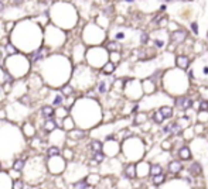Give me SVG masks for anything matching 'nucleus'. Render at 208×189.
<instances>
[{
    "label": "nucleus",
    "instance_id": "obj_1",
    "mask_svg": "<svg viewBox=\"0 0 208 189\" xmlns=\"http://www.w3.org/2000/svg\"><path fill=\"white\" fill-rule=\"evenodd\" d=\"M187 37V32L184 30H177V31L171 32V37H170V41H171V45L173 44H180L183 43Z\"/></svg>",
    "mask_w": 208,
    "mask_h": 189
},
{
    "label": "nucleus",
    "instance_id": "obj_2",
    "mask_svg": "<svg viewBox=\"0 0 208 189\" xmlns=\"http://www.w3.org/2000/svg\"><path fill=\"white\" fill-rule=\"evenodd\" d=\"M176 106L181 110H187V109L191 107V100L188 99L187 96H181L176 99Z\"/></svg>",
    "mask_w": 208,
    "mask_h": 189
},
{
    "label": "nucleus",
    "instance_id": "obj_3",
    "mask_svg": "<svg viewBox=\"0 0 208 189\" xmlns=\"http://www.w3.org/2000/svg\"><path fill=\"white\" fill-rule=\"evenodd\" d=\"M176 64L180 69H187L188 65H190V60H188L187 57H184V55H180V57H177Z\"/></svg>",
    "mask_w": 208,
    "mask_h": 189
},
{
    "label": "nucleus",
    "instance_id": "obj_4",
    "mask_svg": "<svg viewBox=\"0 0 208 189\" xmlns=\"http://www.w3.org/2000/svg\"><path fill=\"white\" fill-rule=\"evenodd\" d=\"M164 133H171L173 135H180L181 134V129L178 124H169L164 127Z\"/></svg>",
    "mask_w": 208,
    "mask_h": 189
},
{
    "label": "nucleus",
    "instance_id": "obj_5",
    "mask_svg": "<svg viewBox=\"0 0 208 189\" xmlns=\"http://www.w3.org/2000/svg\"><path fill=\"white\" fill-rule=\"evenodd\" d=\"M183 169V164L180 161H173L169 164V171L171 174H178Z\"/></svg>",
    "mask_w": 208,
    "mask_h": 189
},
{
    "label": "nucleus",
    "instance_id": "obj_6",
    "mask_svg": "<svg viewBox=\"0 0 208 189\" xmlns=\"http://www.w3.org/2000/svg\"><path fill=\"white\" fill-rule=\"evenodd\" d=\"M125 175L129 179H133L136 176V165L134 164H129L128 167H126V169H125Z\"/></svg>",
    "mask_w": 208,
    "mask_h": 189
},
{
    "label": "nucleus",
    "instance_id": "obj_7",
    "mask_svg": "<svg viewBox=\"0 0 208 189\" xmlns=\"http://www.w3.org/2000/svg\"><path fill=\"white\" fill-rule=\"evenodd\" d=\"M188 171H190V174H191L192 176H198V175H201V171H203V169H201V165H200L198 162H192Z\"/></svg>",
    "mask_w": 208,
    "mask_h": 189
},
{
    "label": "nucleus",
    "instance_id": "obj_8",
    "mask_svg": "<svg viewBox=\"0 0 208 189\" xmlns=\"http://www.w3.org/2000/svg\"><path fill=\"white\" fill-rule=\"evenodd\" d=\"M178 155H180V158L181 160H190L191 158V152H190V148L188 147H183V148H180V151H178Z\"/></svg>",
    "mask_w": 208,
    "mask_h": 189
},
{
    "label": "nucleus",
    "instance_id": "obj_9",
    "mask_svg": "<svg viewBox=\"0 0 208 189\" xmlns=\"http://www.w3.org/2000/svg\"><path fill=\"white\" fill-rule=\"evenodd\" d=\"M41 113H43V116L44 117H47V119H51L54 114V109L51 107V106H44L43 109H41Z\"/></svg>",
    "mask_w": 208,
    "mask_h": 189
},
{
    "label": "nucleus",
    "instance_id": "obj_10",
    "mask_svg": "<svg viewBox=\"0 0 208 189\" xmlns=\"http://www.w3.org/2000/svg\"><path fill=\"white\" fill-rule=\"evenodd\" d=\"M55 127H57V124H55V121H54L53 119H48L47 121L44 123V130H45L47 133H50V131L55 130Z\"/></svg>",
    "mask_w": 208,
    "mask_h": 189
},
{
    "label": "nucleus",
    "instance_id": "obj_11",
    "mask_svg": "<svg viewBox=\"0 0 208 189\" xmlns=\"http://www.w3.org/2000/svg\"><path fill=\"white\" fill-rule=\"evenodd\" d=\"M43 52H44V48H38L36 52H33L31 55V62H37L43 58Z\"/></svg>",
    "mask_w": 208,
    "mask_h": 189
},
{
    "label": "nucleus",
    "instance_id": "obj_12",
    "mask_svg": "<svg viewBox=\"0 0 208 189\" xmlns=\"http://www.w3.org/2000/svg\"><path fill=\"white\" fill-rule=\"evenodd\" d=\"M113 71H115V64H113V62H108V64H105V66L102 68V72L106 74V75H111Z\"/></svg>",
    "mask_w": 208,
    "mask_h": 189
},
{
    "label": "nucleus",
    "instance_id": "obj_13",
    "mask_svg": "<svg viewBox=\"0 0 208 189\" xmlns=\"http://www.w3.org/2000/svg\"><path fill=\"white\" fill-rule=\"evenodd\" d=\"M160 112H161V114L164 116L166 119H170L171 116H173V109L169 107V106H163V107L160 109Z\"/></svg>",
    "mask_w": 208,
    "mask_h": 189
},
{
    "label": "nucleus",
    "instance_id": "obj_14",
    "mask_svg": "<svg viewBox=\"0 0 208 189\" xmlns=\"http://www.w3.org/2000/svg\"><path fill=\"white\" fill-rule=\"evenodd\" d=\"M164 116L161 114V112L159 110V112H156V113H153V120H155L156 123H159V124H161L163 121H164Z\"/></svg>",
    "mask_w": 208,
    "mask_h": 189
},
{
    "label": "nucleus",
    "instance_id": "obj_15",
    "mask_svg": "<svg viewBox=\"0 0 208 189\" xmlns=\"http://www.w3.org/2000/svg\"><path fill=\"white\" fill-rule=\"evenodd\" d=\"M164 179H166V176L163 175V172H161V174H157V175L153 176V182H155V185H161L164 182Z\"/></svg>",
    "mask_w": 208,
    "mask_h": 189
},
{
    "label": "nucleus",
    "instance_id": "obj_16",
    "mask_svg": "<svg viewBox=\"0 0 208 189\" xmlns=\"http://www.w3.org/2000/svg\"><path fill=\"white\" fill-rule=\"evenodd\" d=\"M161 167L159 165V164H155V165H152L150 167V174H152V176H155V175H157V174H161Z\"/></svg>",
    "mask_w": 208,
    "mask_h": 189
},
{
    "label": "nucleus",
    "instance_id": "obj_17",
    "mask_svg": "<svg viewBox=\"0 0 208 189\" xmlns=\"http://www.w3.org/2000/svg\"><path fill=\"white\" fill-rule=\"evenodd\" d=\"M91 148H92V151H95V152L102 151V143H101V141L94 140V141L91 143Z\"/></svg>",
    "mask_w": 208,
    "mask_h": 189
},
{
    "label": "nucleus",
    "instance_id": "obj_18",
    "mask_svg": "<svg viewBox=\"0 0 208 189\" xmlns=\"http://www.w3.org/2000/svg\"><path fill=\"white\" fill-rule=\"evenodd\" d=\"M119 44L116 43V41H112V43H108V45H106V48H108V51H111V52H115V51H119Z\"/></svg>",
    "mask_w": 208,
    "mask_h": 189
},
{
    "label": "nucleus",
    "instance_id": "obj_19",
    "mask_svg": "<svg viewBox=\"0 0 208 189\" xmlns=\"http://www.w3.org/2000/svg\"><path fill=\"white\" fill-rule=\"evenodd\" d=\"M24 168V160H16L14 165H13V169L14 171H22Z\"/></svg>",
    "mask_w": 208,
    "mask_h": 189
},
{
    "label": "nucleus",
    "instance_id": "obj_20",
    "mask_svg": "<svg viewBox=\"0 0 208 189\" xmlns=\"http://www.w3.org/2000/svg\"><path fill=\"white\" fill-rule=\"evenodd\" d=\"M58 154H59V150L57 147H50V148H48V155H50V157L58 155Z\"/></svg>",
    "mask_w": 208,
    "mask_h": 189
},
{
    "label": "nucleus",
    "instance_id": "obj_21",
    "mask_svg": "<svg viewBox=\"0 0 208 189\" xmlns=\"http://www.w3.org/2000/svg\"><path fill=\"white\" fill-rule=\"evenodd\" d=\"M94 160H95L96 162H102L103 160H105V155L102 154V151H98V152H95V155H94Z\"/></svg>",
    "mask_w": 208,
    "mask_h": 189
},
{
    "label": "nucleus",
    "instance_id": "obj_22",
    "mask_svg": "<svg viewBox=\"0 0 208 189\" xmlns=\"http://www.w3.org/2000/svg\"><path fill=\"white\" fill-rule=\"evenodd\" d=\"M74 188H77V189H85V188H89V185L86 184L85 181H81V182H77V184L74 185Z\"/></svg>",
    "mask_w": 208,
    "mask_h": 189
},
{
    "label": "nucleus",
    "instance_id": "obj_23",
    "mask_svg": "<svg viewBox=\"0 0 208 189\" xmlns=\"http://www.w3.org/2000/svg\"><path fill=\"white\" fill-rule=\"evenodd\" d=\"M62 95H65V96H69V95H72V88L69 86V85L64 86V88H62Z\"/></svg>",
    "mask_w": 208,
    "mask_h": 189
},
{
    "label": "nucleus",
    "instance_id": "obj_24",
    "mask_svg": "<svg viewBox=\"0 0 208 189\" xmlns=\"http://www.w3.org/2000/svg\"><path fill=\"white\" fill-rule=\"evenodd\" d=\"M7 52H9V54H16L17 52V49L14 48V47H13V45H11V44H9V45H7Z\"/></svg>",
    "mask_w": 208,
    "mask_h": 189
},
{
    "label": "nucleus",
    "instance_id": "obj_25",
    "mask_svg": "<svg viewBox=\"0 0 208 189\" xmlns=\"http://www.w3.org/2000/svg\"><path fill=\"white\" fill-rule=\"evenodd\" d=\"M200 109L203 110V112H205V110H208V102H201V104H200Z\"/></svg>",
    "mask_w": 208,
    "mask_h": 189
},
{
    "label": "nucleus",
    "instance_id": "obj_26",
    "mask_svg": "<svg viewBox=\"0 0 208 189\" xmlns=\"http://www.w3.org/2000/svg\"><path fill=\"white\" fill-rule=\"evenodd\" d=\"M105 90H106V85H105V82H101L99 83V92L105 93Z\"/></svg>",
    "mask_w": 208,
    "mask_h": 189
},
{
    "label": "nucleus",
    "instance_id": "obj_27",
    "mask_svg": "<svg viewBox=\"0 0 208 189\" xmlns=\"http://www.w3.org/2000/svg\"><path fill=\"white\" fill-rule=\"evenodd\" d=\"M62 102V96H57L55 97V100H54V106H59Z\"/></svg>",
    "mask_w": 208,
    "mask_h": 189
},
{
    "label": "nucleus",
    "instance_id": "obj_28",
    "mask_svg": "<svg viewBox=\"0 0 208 189\" xmlns=\"http://www.w3.org/2000/svg\"><path fill=\"white\" fill-rule=\"evenodd\" d=\"M4 81H6V82H9V83H11V82H13V76L9 75L7 72H4Z\"/></svg>",
    "mask_w": 208,
    "mask_h": 189
},
{
    "label": "nucleus",
    "instance_id": "obj_29",
    "mask_svg": "<svg viewBox=\"0 0 208 189\" xmlns=\"http://www.w3.org/2000/svg\"><path fill=\"white\" fill-rule=\"evenodd\" d=\"M191 30L195 32V34H198V24H197V23H192V24H191Z\"/></svg>",
    "mask_w": 208,
    "mask_h": 189
},
{
    "label": "nucleus",
    "instance_id": "obj_30",
    "mask_svg": "<svg viewBox=\"0 0 208 189\" xmlns=\"http://www.w3.org/2000/svg\"><path fill=\"white\" fill-rule=\"evenodd\" d=\"M13 188H14V189H19V188H23V182H20V181H19V182H16V184L13 185Z\"/></svg>",
    "mask_w": 208,
    "mask_h": 189
},
{
    "label": "nucleus",
    "instance_id": "obj_31",
    "mask_svg": "<svg viewBox=\"0 0 208 189\" xmlns=\"http://www.w3.org/2000/svg\"><path fill=\"white\" fill-rule=\"evenodd\" d=\"M123 37H125V34H123V32H117V34H116V38H117V40H122Z\"/></svg>",
    "mask_w": 208,
    "mask_h": 189
},
{
    "label": "nucleus",
    "instance_id": "obj_32",
    "mask_svg": "<svg viewBox=\"0 0 208 189\" xmlns=\"http://www.w3.org/2000/svg\"><path fill=\"white\" fill-rule=\"evenodd\" d=\"M11 1H13V4L14 6H19V4H22L23 0H11Z\"/></svg>",
    "mask_w": 208,
    "mask_h": 189
},
{
    "label": "nucleus",
    "instance_id": "obj_33",
    "mask_svg": "<svg viewBox=\"0 0 208 189\" xmlns=\"http://www.w3.org/2000/svg\"><path fill=\"white\" fill-rule=\"evenodd\" d=\"M147 41V34H142V43H146Z\"/></svg>",
    "mask_w": 208,
    "mask_h": 189
},
{
    "label": "nucleus",
    "instance_id": "obj_34",
    "mask_svg": "<svg viewBox=\"0 0 208 189\" xmlns=\"http://www.w3.org/2000/svg\"><path fill=\"white\" fill-rule=\"evenodd\" d=\"M4 117H6L4 110H0V119H4Z\"/></svg>",
    "mask_w": 208,
    "mask_h": 189
},
{
    "label": "nucleus",
    "instance_id": "obj_35",
    "mask_svg": "<svg viewBox=\"0 0 208 189\" xmlns=\"http://www.w3.org/2000/svg\"><path fill=\"white\" fill-rule=\"evenodd\" d=\"M156 45H157V47H163V41H159V40H157V41H156Z\"/></svg>",
    "mask_w": 208,
    "mask_h": 189
},
{
    "label": "nucleus",
    "instance_id": "obj_36",
    "mask_svg": "<svg viewBox=\"0 0 208 189\" xmlns=\"http://www.w3.org/2000/svg\"><path fill=\"white\" fill-rule=\"evenodd\" d=\"M3 9H4V4H3V1H1V0H0V11L3 10Z\"/></svg>",
    "mask_w": 208,
    "mask_h": 189
},
{
    "label": "nucleus",
    "instance_id": "obj_37",
    "mask_svg": "<svg viewBox=\"0 0 208 189\" xmlns=\"http://www.w3.org/2000/svg\"><path fill=\"white\" fill-rule=\"evenodd\" d=\"M204 74H205V75H208V66H205V68H204Z\"/></svg>",
    "mask_w": 208,
    "mask_h": 189
},
{
    "label": "nucleus",
    "instance_id": "obj_38",
    "mask_svg": "<svg viewBox=\"0 0 208 189\" xmlns=\"http://www.w3.org/2000/svg\"><path fill=\"white\" fill-rule=\"evenodd\" d=\"M126 1H129V3H130V1H133V0H126Z\"/></svg>",
    "mask_w": 208,
    "mask_h": 189
}]
</instances>
